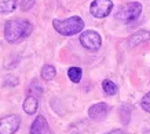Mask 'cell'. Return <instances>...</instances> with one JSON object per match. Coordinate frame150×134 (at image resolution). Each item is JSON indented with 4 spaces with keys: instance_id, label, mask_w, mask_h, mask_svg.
I'll list each match as a JSON object with an SVG mask.
<instances>
[{
    "instance_id": "1",
    "label": "cell",
    "mask_w": 150,
    "mask_h": 134,
    "mask_svg": "<svg viewBox=\"0 0 150 134\" xmlns=\"http://www.w3.org/2000/svg\"><path fill=\"white\" fill-rule=\"evenodd\" d=\"M33 25L30 21L22 18L8 19L4 25V38L7 43L14 44L32 34Z\"/></svg>"
},
{
    "instance_id": "2",
    "label": "cell",
    "mask_w": 150,
    "mask_h": 134,
    "mask_svg": "<svg viewBox=\"0 0 150 134\" xmlns=\"http://www.w3.org/2000/svg\"><path fill=\"white\" fill-rule=\"evenodd\" d=\"M52 26L62 36H74L84 29V21L80 17H69L66 19H54Z\"/></svg>"
},
{
    "instance_id": "3",
    "label": "cell",
    "mask_w": 150,
    "mask_h": 134,
    "mask_svg": "<svg viewBox=\"0 0 150 134\" xmlns=\"http://www.w3.org/2000/svg\"><path fill=\"white\" fill-rule=\"evenodd\" d=\"M142 13V4L139 1H131L127 4L120 6V8L116 13V19L121 21L124 23H132L135 22Z\"/></svg>"
},
{
    "instance_id": "4",
    "label": "cell",
    "mask_w": 150,
    "mask_h": 134,
    "mask_svg": "<svg viewBox=\"0 0 150 134\" xmlns=\"http://www.w3.org/2000/svg\"><path fill=\"white\" fill-rule=\"evenodd\" d=\"M80 44L88 51H98L102 45V37L95 30H86L80 34Z\"/></svg>"
},
{
    "instance_id": "5",
    "label": "cell",
    "mask_w": 150,
    "mask_h": 134,
    "mask_svg": "<svg viewBox=\"0 0 150 134\" xmlns=\"http://www.w3.org/2000/svg\"><path fill=\"white\" fill-rule=\"evenodd\" d=\"M113 10V1L112 0H94L90 6V13L92 17L100 19L106 18Z\"/></svg>"
},
{
    "instance_id": "6",
    "label": "cell",
    "mask_w": 150,
    "mask_h": 134,
    "mask_svg": "<svg viewBox=\"0 0 150 134\" xmlns=\"http://www.w3.org/2000/svg\"><path fill=\"white\" fill-rule=\"evenodd\" d=\"M21 126V118L15 114L6 115L0 119V134H15Z\"/></svg>"
},
{
    "instance_id": "7",
    "label": "cell",
    "mask_w": 150,
    "mask_h": 134,
    "mask_svg": "<svg viewBox=\"0 0 150 134\" xmlns=\"http://www.w3.org/2000/svg\"><path fill=\"white\" fill-rule=\"evenodd\" d=\"M109 114V105L106 103H96L88 108V118L94 122H100Z\"/></svg>"
},
{
    "instance_id": "8",
    "label": "cell",
    "mask_w": 150,
    "mask_h": 134,
    "mask_svg": "<svg viewBox=\"0 0 150 134\" xmlns=\"http://www.w3.org/2000/svg\"><path fill=\"white\" fill-rule=\"evenodd\" d=\"M29 134H51V129L48 122L43 115H37L35 122L30 125Z\"/></svg>"
},
{
    "instance_id": "9",
    "label": "cell",
    "mask_w": 150,
    "mask_h": 134,
    "mask_svg": "<svg viewBox=\"0 0 150 134\" xmlns=\"http://www.w3.org/2000/svg\"><path fill=\"white\" fill-rule=\"evenodd\" d=\"M150 40V31L145 30V29H141V30L135 31L129 38H128L127 44L129 48H134V47H138V45L143 44V43H147Z\"/></svg>"
},
{
    "instance_id": "10",
    "label": "cell",
    "mask_w": 150,
    "mask_h": 134,
    "mask_svg": "<svg viewBox=\"0 0 150 134\" xmlns=\"http://www.w3.org/2000/svg\"><path fill=\"white\" fill-rule=\"evenodd\" d=\"M22 108L28 115H35L39 108V97L33 96V94H28L26 98L23 100Z\"/></svg>"
},
{
    "instance_id": "11",
    "label": "cell",
    "mask_w": 150,
    "mask_h": 134,
    "mask_svg": "<svg viewBox=\"0 0 150 134\" xmlns=\"http://www.w3.org/2000/svg\"><path fill=\"white\" fill-rule=\"evenodd\" d=\"M40 75H41V78H43L44 81L54 80L55 75H57V68H55L52 64H44V66L41 67Z\"/></svg>"
},
{
    "instance_id": "12",
    "label": "cell",
    "mask_w": 150,
    "mask_h": 134,
    "mask_svg": "<svg viewBox=\"0 0 150 134\" xmlns=\"http://www.w3.org/2000/svg\"><path fill=\"white\" fill-rule=\"evenodd\" d=\"M17 8V0H0V14H10Z\"/></svg>"
},
{
    "instance_id": "13",
    "label": "cell",
    "mask_w": 150,
    "mask_h": 134,
    "mask_svg": "<svg viewBox=\"0 0 150 134\" xmlns=\"http://www.w3.org/2000/svg\"><path fill=\"white\" fill-rule=\"evenodd\" d=\"M102 89H103L105 94H108V96H114L118 90L117 85L110 80H103V82H102Z\"/></svg>"
},
{
    "instance_id": "14",
    "label": "cell",
    "mask_w": 150,
    "mask_h": 134,
    "mask_svg": "<svg viewBox=\"0 0 150 134\" xmlns=\"http://www.w3.org/2000/svg\"><path fill=\"white\" fill-rule=\"evenodd\" d=\"M68 77L69 80L74 82V84H79L81 81V77H83V70L80 67H70L68 70Z\"/></svg>"
},
{
    "instance_id": "15",
    "label": "cell",
    "mask_w": 150,
    "mask_h": 134,
    "mask_svg": "<svg viewBox=\"0 0 150 134\" xmlns=\"http://www.w3.org/2000/svg\"><path fill=\"white\" fill-rule=\"evenodd\" d=\"M129 116H131V108H129V105H123V107L120 108V118H121L123 123L127 125L128 122H129Z\"/></svg>"
},
{
    "instance_id": "16",
    "label": "cell",
    "mask_w": 150,
    "mask_h": 134,
    "mask_svg": "<svg viewBox=\"0 0 150 134\" xmlns=\"http://www.w3.org/2000/svg\"><path fill=\"white\" fill-rule=\"evenodd\" d=\"M41 93H43V88H41V85L37 82V81H33L32 85L29 86V93L28 94H33V96L39 97Z\"/></svg>"
},
{
    "instance_id": "17",
    "label": "cell",
    "mask_w": 150,
    "mask_h": 134,
    "mask_svg": "<svg viewBox=\"0 0 150 134\" xmlns=\"http://www.w3.org/2000/svg\"><path fill=\"white\" fill-rule=\"evenodd\" d=\"M141 107H142V110H143V111H146V112H149V114H150V92H147V93L142 97Z\"/></svg>"
},
{
    "instance_id": "18",
    "label": "cell",
    "mask_w": 150,
    "mask_h": 134,
    "mask_svg": "<svg viewBox=\"0 0 150 134\" xmlns=\"http://www.w3.org/2000/svg\"><path fill=\"white\" fill-rule=\"evenodd\" d=\"M35 6V0H21V10L22 11H29Z\"/></svg>"
},
{
    "instance_id": "19",
    "label": "cell",
    "mask_w": 150,
    "mask_h": 134,
    "mask_svg": "<svg viewBox=\"0 0 150 134\" xmlns=\"http://www.w3.org/2000/svg\"><path fill=\"white\" fill-rule=\"evenodd\" d=\"M105 134H127V133H125L123 129H114V130H110V131H108V133H105Z\"/></svg>"
}]
</instances>
